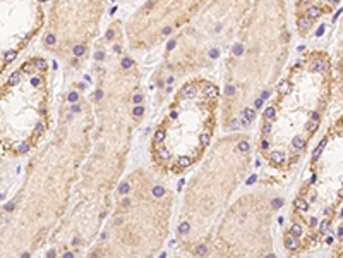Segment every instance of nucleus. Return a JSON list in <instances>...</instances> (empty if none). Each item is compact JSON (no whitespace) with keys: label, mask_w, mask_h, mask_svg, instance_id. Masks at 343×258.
<instances>
[{"label":"nucleus","mask_w":343,"mask_h":258,"mask_svg":"<svg viewBox=\"0 0 343 258\" xmlns=\"http://www.w3.org/2000/svg\"><path fill=\"white\" fill-rule=\"evenodd\" d=\"M31 84H33V86H39V84H41V79H39V78H33V79H31Z\"/></svg>","instance_id":"nucleus-35"},{"label":"nucleus","mask_w":343,"mask_h":258,"mask_svg":"<svg viewBox=\"0 0 343 258\" xmlns=\"http://www.w3.org/2000/svg\"><path fill=\"white\" fill-rule=\"evenodd\" d=\"M292 144H293V148L302 150V148L305 146V141H304V138H300V136H295V138H293V141H292Z\"/></svg>","instance_id":"nucleus-8"},{"label":"nucleus","mask_w":343,"mask_h":258,"mask_svg":"<svg viewBox=\"0 0 343 258\" xmlns=\"http://www.w3.org/2000/svg\"><path fill=\"white\" fill-rule=\"evenodd\" d=\"M72 110H74V112H79V110H81V107H79V105H74V107H72Z\"/></svg>","instance_id":"nucleus-48"},{"label":"nucleus","mask_w":343,"mask_h":258,"mask_svg":"<svg viewBox=\"0 0 343 258\" xmlns=\"http://www.w3.org/2000/svg\"><path fill=\"white\" fill-rule=\"evenodd\" d=\"M129 205H130V200L129 198H124L122 200V206H129Z\"/></svg>","instance_id":"nucleus-41"},{"label":"nucleus","mask_w":343,"mask_h":258,"mask_svg":"<svg viewBox=\"0 0 343 258\" xmlns=\"http://www.w3.org/2000/svg\"><path fill=\"white\" fill-rule=\"evenodd\" d=\"M199 143L203 144V146H206V144L209 143V133H201V136H199Z\"/></svg>","instance_id":"nucleus-19"},{"label":"nucleus","mask_w":343,"mask_h":258,"mask_svg":"<svg viewBox=\"0 0 343 258\" xmlns=\"http://www.w3.org/2000/svg\"><path fill=\"white\" fill-rule=\"evenodd\" d=\"M317 126H319V121H311V122H307V126H305V129H307V133H316L317 131Z\"/></svg>","instance_id":"nucleus-14"},{"label":"nucleus","mask_w":343,"mask_h":258,"mask_svg":"<svg viewBox=\"0 0 343 258\" xmlns=\"http://www.w3.org/2000/svg\"><path fill=\"white\" fill-rule=\"evenodd\" d=\"M204 93H206V96H209V98H216L218 96V90L216 86H213V84H204Z\"/></svg>","instance_id":"nucleus-4"},{"label":"nucleus","mask_w":343,"mask_h":258,"mask_svg":"<svg viewBox=\"0 0 343 258\" xmlns=\"http://www.w3.org/2000/svg\"><path fill=\"white\" fill-rule=\"evenodd\" d=\"M130 66H132V60H130V59H124V60H122V67H124V69H129Z\"/></svg>","instance_id":"nucleus-32"},{"label":"nucleus","mask_w":343,"mask_h":258,"mask_svg":"<svg viewBox=\"0 0 343 258\" xmlns=\"http://www.w3.org/2000/svg\"><path fill=\"white\" fill-rule=\"evenodd\" d=\"M324 146H326V140L319 141V144H317V148L314 150V153H312V160H317V157L321 155V152L324 150Z\"/></svg>","instance_id":"nucleus-7"},{"label":"nucleus","mask_w":343,"mask_h":258,"mask_svg":"<svg viewBox=\"0 0 343 258\" xmlns=\"http://www.w3.org/2000/svg\"><path fill=\"white\" fill-rule=\"evenodd\" d=\"M35 69H36V64H35V62H26V64L22 66V72H28V74L35 72Z\"/></svg>","instance_id":"nucleus-13"},{"label":"nucleus","mask_w":343,"mask_h":258,"mask_svg":"<svg viewBox=\"0 0 343 258\" xmlns=\"http://www.w3.org/2000/svg\"><path fill=\"white\" fill-rule=\"evenodd\" d=\"M285 246H287V249H292V251H293V249L299 248V239H297L295 236H292V234H290V236L285 239Z\"/></svg>","instance_id":"nucleus-2"},{"label":"nucleus","mask_w":343,"mask_h":258,"mask_svg":"<svg viewBox=\"0 0 343 258\" xmlns=\"http://www.w3.org/2000/svg\"><path fill=\"white\" fill-rule=\"evenodd\" d=\"M233 93H235V88L232 86V84H230V86H226V95H233Z\"/></svg>","instance_id":"nucleus-36"},{"label":"nucleus","mask_w":343,"mask_h":258,"mask_svg":"<svg viewBox=\"0 0 343 258\" xmlns=\"http://www.w3.org/2000/svg\"><path fill=\"white\" fill-rule=\"evenodd\" d=\"M19 81H21V72H14V74L9 78V86H16Z\"/></svg>","instance_id":"nucleus-15"},{"label":"nucleus","mask_w":343,"mask_h":258,"mask_svg":"<svg viewBox=\"0 0 343 258\" xmlns=\"http://www.w3.org/2000/svg\"><path fill=\"white\" fill-rule=\"evenodd\" d=\"M295 206L299 208V210L304 212V210H307V208H309V203L304 200V198H299V200H295Z\"/></svg>","instance_id":"nucleus-11"},{"label":"nucleus","mask_w":343,"mask_h":258,"mask_svg":"<svg viewBox=\"0 0 343 258\" xmlns=\"http://www.w3.org/2000/svg\"><path fill=\"white\" fill-rule=\"evenodd\" d=\"M47 67H48L47 60H43V59H38V60H36V69H38V71H45Z\"/></svg>","instance_id":"nucleus-22"},{"label":"nucleus","mask_w":343,"mask_h":258,"mask_svg":"<svg viewBox=\"0 0 343 258\" xmlns=\"http://www.w3.org/2000/svg\"><path fill=\"white\" fill-rule=\"evenodd\" d=\"M189 229H191V225H189L187 222L180 224V227H178V234H180V236H184V234H187V232H189Z\"/></svg>","instance_id":"nucleus-20"},{"label":"nucleus","mask_w":343,"mask_h":258,"mask_svg":"<svg viewBox=\"0 0 343 258\" xmlns=\"http://www.w3.org/2000/svg\"><path fill=\"white\" fill-rule=\"evenodd\" d=\"M311 24H312V21L309 17H305V16H302V17H299V29L300 31H305L311 28Z\"/></svg>","instance_id":"nucleus-5"},{"label":"nucleus","mask_w":343,"mask_h":258,"mask_svg":"<svg viewBox=\"0 0 343 258\" xmlns=\"http://www.w3.org/2000/svg\"><path fill=\"white\" fill-rule=\"evenodd\" d=\"M16 57H17V50H7V52L4 53V60L5 62H12Z\"/></svg>","instance_id":"nucleus-10"},{"label":"nucleus","mask_w":343,"mask_h":258,"mask_svg":"<svg viewBox=\"0 0 343 258\" xmlns=\"http://www.w3.org/2000/svg\"><path fill=\"white\" fill-rule=\"evenodd\" d=\"M239 150H240V152H249V141H240V143H239Z\"/></svg>","instance_id":"nucleus-28"},{"label":"nucleus","mask_w":343,"mask_h":258,"mask_svg":"<svg viewBox=\"0 0 343 258\" xmlns=\"http://www.w3.org/2000/svg\"><path fill=\"white\" fill-rule=\"evenodd\" d=\"M330 67V64H328V60L322 57H317L312 60V64H311V69L314 71V72H324L326 69Z\"/></svg>","instance_id":"nucleus-1"},{"label":"nucleus","mask_w":343,"mask_h":258,"mask_svg":"<svg viewBox=\"0 0 343 258\" xmlns=\"http://www.w3.org/2000/svg\"><path fill=\"white\" fill-rule=\"evenodd\" d=\"M143 114H144V107L143 105H137L134 109V115H136V117H139V115H143Z\"/></svg>","instance_id":"nucleus-30"},{"label":"nucleus","mask_w":343,"mask_h":258,"mask_svg":"<svg viewBox=\"0 0 343 258\" xmlns=\"http://www.w3.org/2000/svg\"><path fill=\"white\" fill-rule=\"evenodd\" d=\"M340 196H343V189H340V193H338Z\"/></svg>","instance_id":"nucleus-49"},{"label":"nucleus","mask_w":343,"mask_h":258,"mask_svg":"<svg viewBox=\"0 0 343 258\" xmlns=\"http://www.w3.org/2000/svg\"><path fill=\"white\" fill-rule=\"evenodd\" d=\"M311 119H314V121H319V114H317V112H312V114H311Z\"/></svg>","instance_id":"nucleus-43"},{"label":"nucleus","mask_w":343,"mask_h":258,"mask_svg":"<svg viewBox=\"0 0 343 258\" xmlns=\"http://www.w3.org/2000/svg\"><path fill=\"white\" fill-rule=\"evenodd\" d=\"M290 234H292V236H295V237H299L300 234H302V229H300V225L293 224V225L290 227Z\"/></svg>","instance_id":"nucleus-18"},{"label":"nucleus","mask_w":343,"mask_h":258,"mask_svg":"<svg viewBox=\"0 0 343 258\" xmlns=\"http://www.w3.org/2000/svg\"><path fill=\"white\" fill-rule=\"evenodd\" d=\"M290 91H292V84L288 83V81H281V83H280V93H285V95H287V93H290Z\"/></svg>","instance_id":"nucleus-12"},{"label":"nucleus","mask_w":343,"mask_h":258,"mask_svg":"<svg viewBox=\"0 0 343 258\" xmlns=\"http://www.w3.org/2000/svg\"><path fill=\"white\" fill-rule=\"evenodd\" d=\"M74 100H77V93H70V95H69V102H74Z\"/></svg>","instance_id":"nucleus-40"},{"label":"nucleus","mask_w":343,"mask_h":258,"mask_svg":"<svg viewBox=\"0 0 343 258\" xmlns=\"http://www.w3.org/2000/svg\"><path fill=\"white\" fill-rule=\"evenodd\" d=\"M12 208H14V205H12V203H9V205H5V210H7V212H10Z\"/></svg>","instance_id":"nucleus-46"},{"label":"nucleus","mask_w":343,"mask_h":258,"mask_svg":"<svg viewBox=\"0 0 343 258\" xmlns=\"http://www.w3.org/2000/svg\"><path fill=\"white\" fill-rule=\"evenodd\" d=\"M84 52H86V47H84L83 43L74 45V48H72V53H74V57H81V55H84Z\"/></svg>","instance_id":"nucleus-6"},{"label":"nucleus","mask_w":343,"mask_h":258,"mask_svg":"<svg viewBox=\"0 0 343 258\" xmlns=\"http://www.w3.org/2000/svg\"><path fill=\"white\" fill-rule=\"evenodd\" d=\"M134 102H136V103H141V102H143V96H141V95H136L134 96Z\"/></svg>","instance_id":"nucleus-42"},{"label":"nucleus","mask_w":343,"mask_h":258,"mask_svg":"<svg viewBox=\"0 0 343 258\" xmlns=\"http://www.w3.org/2000/svg\"><path fill=\"white\" fill-rule=\"evenodd\" d=\"M263 148H264V150H268V148H269V141H266V140L263 141Z\"/></svg>","instance_id":"nucleus-45"},{"label":"nucleus","mask_w":343,"mask_h":258,"mask_svg":"<svg viewBox=\"0 0 343 258\" xmlns=\"http://www.w3.org/2000/svg\"><path fill=\"white\" fill-rule=\"evenodd\" d=\"M206 253H208V248H206L204 245H201V246H197V248H196V255H199V256H204Z\"/></svg>","instance_id":"nucleus-23"},{"label":"nucleus","mask_w":343,"mask_h":258,"mask_svg":"<svg viewBox=\"0 0 343 258\" xmlns=\"http://www.w3.org/2000/svg\"><path fill=\"white\" fill-rule=\"evenodd\" d=\"M269 158H271L273 162L280 164V162H283V160H285V155H283L281 152H273L271 155H269Z\"/></svg>","instance_id":"nucleus-9"},{"label":"nucleus","mask_w":343,"mask_h":258,"mask_svg":"<svg viewBox=\"0 0 343 258\" xmlns=\"http://www.w3.org/2000/svg\"><path fill=\"white\" fill-rule=\"evenodd\" d=\"M269 95H271V93H269V90H264V91H263V95H261V98H263V100H266V98H269Z\"/></svg>","instance_id":"nucleus-37"},{"label":"nucleus","mask_w":343,"mask_h":258,"mask_svg":"<svg viewBox=\"0 0 343 258\" xmlns=\"http://www.w3.org/2000/svg\"><path fill=\"white\" fill-rule=\"evenodd\" d=\"M274 114H276V110H274L273 107H268V109H266V112H264V117L266 119H273Z\"/></svg>","instance_id":"nucleus-24"},{"label":"nucleus","mask_w":343,"mask_h":258,"mask_svg":"<svg viewBox=\"0 0 343 258\" xmlns=\"http://www.w3.org/2000/svg\"><path fill=\"white\" fill-rule=\"evenodd\" d=\"M254 181H256V175H252V177H249L247 184H252V183H254Z\"/></svg>","instance_id":"nucleus-47"},{"label":"nucleus","mask_w":343,"mask_h":258,"mask_svg":"<svg viewBox=\"0 0 343 258\" xmlns=\"http://www.w3.org/2000/svg\"><path fill=\"white\" fill-rule=\"evenodd\" d=\"M182 96H184V98H194V96H196V86H194V84H187V86H184Z\"/></svg>","instance_id":"nucleus-3"},{"label":"nucleus","mask_w":343,"mask_h":258,"mask_svg":"<svg viewBox=\"0 0 343 258\" xmlns=\"http://www.w3.org/2000/svg\"><path fill=\"white\" fill-rule=\"evenodd\" d=\"M254 107H256V109H261V107H263V98H257L256 103H254Z\"/></svg>","instance_id":"nucleus-38"},{"label":"nucleus","mask_w":343,"mask_h":258,"mask_svg":"<svg viewBox=\"0 0 343 258\" xmlns=\"http://www.w3.org/2000/svg\"><path fill=\"white\" fill-rule=\"evenodd\" d=\"M328 229V220H324V222L321 224V231H326Z\"/></svg>","instance_id":"nucleus-44"},{"label":"nucleus","mask_w":343,"mask_h":258,"mask_svg":"<svg viewBox=\"0 0 343 258\" xmlns=\"http://www.w3.org/2000/svg\"><path fill=\"white\" fill-rule=\"evenodd\" d=\"M153 194H155V196H163V194H165V189L161 188V186H156V188H153Z\"/></svg>","instance_id":"nucleus-27"},{"label":"nucleus","mask_w":343,"mask_h":258,"mask_svg":"<svg viewBox=\"0 0 343 258\" xmlns=\"http://www.w3.org/2000/svg\"><path fill=\"white\" fill-rule=\"evenodd\" d=\"M158 155H160L161 160H168L170 158V152L165 150V148H161V146H158Z\"/></svg>","instance_id":"nucleus-16"},{"label":"nucleus","mask_w":343,"mask_h":258,"mask_svg":"<svg viewBox=\"0 0 343 258\" xmlns=\"http://www.w3.org/2000/svg\"><path fill=\"white\" fill-rule=\"evenodd\" d=\"M269 131H271V124H269L268 121H266V122L263 124V133H266V134H268Z\"/></svg>","instance_id":"nucleus-33"},{"label":"nucleus","mask_w":343,"mask_h":258,"mask_svg":"<svg viewBox=\"0 0 343 258\" xmlns=\"http://www.w3.org/2000/svg\"><path fill=\"white\" fill-rule=\"evenodd\" d=\"M244 53V45L242 43H237L233 47V55H242Z\"/></svg>","instance_id":"nucleus-25"},{"label":"nucleus","mask_w":343,"mask_h":258,"mask_svg":"<svg viewBox=\"0 0 343 258\" xmlns=\"http://www.w3.org/2000/svg\"><path fill=\"white\" fill-rule=\"evenodd\" d=\"M129 189H130V186L127 183H124V184H120V189H118V191H120L122 194H127V193H129Z\"/></svg>","instance_id":"nucleus-29"},{"label":"nucleus","mask_w":343,"mask_h":258,"mask_svg":"<svg viewBox=\"0 0 343 258\" xmlns=\"http://www.w3.org/2000/svg\"><path fill=\"white\" fill-rule=\"evenodd\" d=\"M271 205H273V208H280V206L283 205V200H280V198H274Z\"/></svg>","instance_id":"nucleus-31"},{"label":"nucleus","mask_w":343,"mask_h":258,"mask_svg":"<svg viewBox=\"0 0 343 258\" xmlns=\"http://www.w3.org/2000/svg\"><path fill=\"white\" fill-rule=\"evenodd\" d=\"M35 131H36V133H41V131H43V124H41V122H39V124H36Z\"/></svg>","instance_id":"nucleus-39"},{"label":"nucleus","mask_w":343,"mask_h":258,"mask_svg":"<svg viewBox=\"0 0 343 258\" xmlns=\"http://www.w3.org/2000/svg\"><path fill=\"white\" fill-rule=\"evenodd\" d=\"M163 140H165V131H158V133H155V141H156V143H161Z\"/></svg>","instance_id":"nucleus-26"},{"label":"nucleus","mask_w":343,"mask_h":258,"mask_svg":"<svg viewBox=\"0 0 343 258\" xmlns=\"http://www.w3.org/2000/svg\"><path fill=\"white\" fill-rule=\"evenodd\" d=\"M177 164L180 167H189V165H191V158H189V157H178Z\"/></svg>","instance_id":"nucleus-17"},{"label":"nucleus","mask_w":343,"mask_h":258,"mask_svg":"<svg viewBox=\"0 0 343 258\" xmlns=\"http://www.w3.org/2000/svg\"><path fill=\"white\" fill-rule=\"evenodd\" d=\"M28 150H29V144H28V143H22L21 146H19V152H21V153H26Z\"/></svg>","instance_id":"nucleus-34"},{"label":"nucleus","mask_w":343,"mask_h":258,"mask_svg":"<svg viewBox=\"0 0 343 258\" xmlns=\"http://www.w3.org/2000/svg\"><path fill=\"white\" fill-rule=\"evenodd\" d=\"M244 115H245L249 121H252V119L256 117V110H254V109H245V110H244Z\"/></svg>","instance_id":"nucleus-21"}]
</instances>
